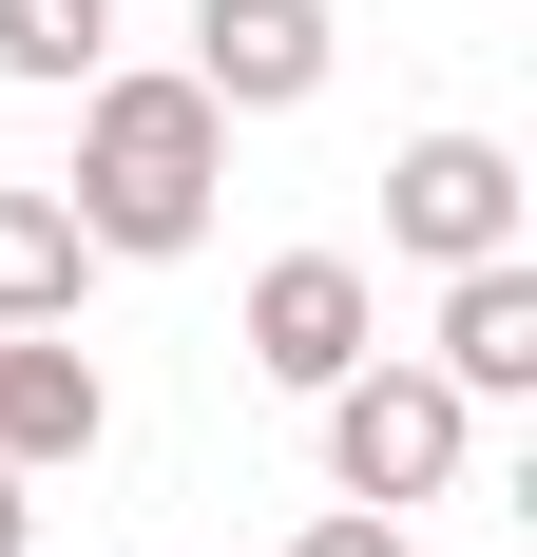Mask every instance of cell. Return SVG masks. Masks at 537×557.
Instances as JSON below:
<instances>
[{"label":"cell","mask_w":537,"mask_h":557,"mask_svg":"<svg viewBox=\"0 0 537 557\" xmlns=\"http://www.w3.org/2000/svg\"><path fill=\"white\" fill-rule=\"evenodd\" d=\"M230 193V115L192 77H77V173H58V212L97 231V250H192Z\"/></svg>","instance_id":"obj_1"},{"label":"cell","mask_w":537,"mask_h":557,"mask_svg":"<svg viewBox=\"0 0 537 557\" xmlns=\"http://www.w3.org/2000/svg\"><path fill=\"white\" fill-rule=\"evenodd\" d=\"M461 423H480V404L441 385V366H346V385H326V481H346V500L365 519H403V500H441V481H461Z\"/></svg>","instance_id":"obj_2"},{"label":"cell","mask_w":537,"mask_h":557,"mask_svg":"<svg viewBox=\"0 0 537 557\" xmlns=\"http://www.w3.org/2000/svg\"><path fill=\"white\" fill-rule=\"evenodd\" d=\"M384 250H423V270L519 250V154H499V135H403V154H384Z\"/></svg>","instance_id":"obj_3"},{"label":"cell","mask_w":537,"mask_h":557,"mask_svg":"<svg viewBox=\"0 0 537 557\" xmlns=\"http://www.w3.org/2000/svg\"><path fill=\"white\" fill-rule=\"evenodd\" d=\"M365 346H384V288L346 270V250H268V270H250V366H268L288 404H326Z\"/></svg>","instance_id":"obj_4"},{"label":"cell","mask_w":537,"mask_h":557,"mask_svg":"<svg viewBox=\"0 0 537 557\" xmlns=\"http://www.w3.org/2000/svg\"><path fill=\"white\" fill-rule=\"evenodd\" d=\"M192 97H212V115L326 97V0H192Z\"/></svg>","instance_id":"obj_5"},{"label":"cell","mask_w":537,"mask_h":557,"mask_svg":"<svg viewBox=\"0 0 537 557\" xmlns=\"http://www.w3.org/2000/svg\"><path fill=\"white\" fill-rule=\"evenodd\" d=\"M97 443H115V385L58 327H0V481H58V461H97Z\"/></svg>","instance_id":"obj_6"},{"label":"cell","mask_w":537,"mask_h":557,"mask_svg":"<svg viewBox=\"0 0 537 557\" xmlns=\"http://www.w3.org/2000/svg\"><path fill=\"white\" fill-rule=\"evenodd\" d=\"M441 385H461V404H537V270H519V250L441 270Z\"/></svg>","instance_id":"obj_7"},{"label":"cell","mask_w":537,"mask_h":557,"mask_svg":"<svg viewBox=\"0 0 537 557\" xmlns=\"http://www.w3.org/2000/svg\"><path fill=\"white\" fill-rule=\"evenodd\" d=\"M77 270H97V231L58 212V193H0V327H58Z\"/></svg>","instance_id":"obj_8"},{"label":"cell","mask_w":537,"mask_h":557,"mask_svg":"<svg viewBox=\"0 0 537 557\" xmlns=\"http://www.w3.org/2000/svg\"><path fill=\"white\" fill-rule=\"evenodd\" d=\"M0 77H39V97L115 77V0H0Z\"/></svg>","instance_id":"obj_9"},{"label":"cell","mask_w":537,"mask_h":557,"mask_svg":"<svg viewBox=\"0 0 537 557\" xmlns=\"http://www.w3.org/2000/svg\"><path fill=\"white\" fill-rule=\"evenodd\" d=\"M288 557H403V519H365V500H346V519H308Z\"/></svg>","instance_id":"obj_10"},{"label":"cell","mask_w":537,"mask_h":557,"mask_svg":"<svg viewBox=\"0 0 537 557\" xmlns=\"http://www.w3.org/2000/svg\"><path fill=\"white\" fill-rule=\"evenodd\" d=\"M20 539H39V500H20V481H0V557H20Z\"/></svg>","instance_id":"obj_11"}]
</instances>
